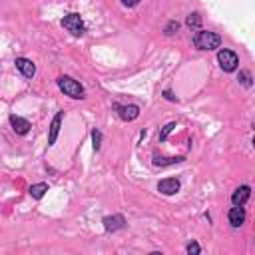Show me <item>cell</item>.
Returning a JSON list of instances; mask_svg holds the SVG:
<instances>
[{"label": "cell", "instance_id": "ba28073f", "mask_svg": "<svg viewBox=\"0 0 255 255\" xmlns=\"http://www.w3.org/2000/svg\"><path fill=\"white\" fill-rule=\"evenodd\" d=\"M158 189L164 193V195H174L180 191V182L176 178H168V180H162L158 183Z\"/></svg>", "mask_w": 255, "mask_h": 255}, {"label": "cell", "instance_id": "44dd1931", "mask_svg": "<svg viewBox=\"0 0 255 255\" xmlns=\"http://www.w3.org/2000/svg\"><path fill=\"white\" fill-rule=\"evenodd\" d=\"M140 2V0H122V4L124 6H128V8H132V6H136Z\"/></svg>", "mask_w": 255, "mask_h": 255}, {"label": "cell", "instance_id": "4fadbf2b", "mask_svg": "<svg viewBox=\"0 0 255 255\" xmlns=\"http://www.w3.org/2000/svg\"><path fill=\"white\" fill-rule=\"evenodd\" d=\"M28 191H30V195H32L34 199H42L44 193L48 191V183H44V182H42V183H34V185H30Z\"/></svg>", "mask_w": 255, "mask_h": 255}, {"label": "cell", "instance_id": "2e32d148", "mask_svg": "<svg viewBox=\"0 0 255 255\" xmlns=\"http://www.w3.org/2000/svg\"><path fill=\"white\" fill-rule=\"evenodd\" d=\"M174 128H176V122H170V124H166V126H164V130L160 132L158 140H160V142H164V140H166V138L172 134V130H174Z\"/></svg>", "mask_w": 255, "mask_h": 255}, {"label": "cell", "instance_id": "8992f818", "mask_svg": "<svg viewBox=\"0 0 255 255\" xmlns=\"http://www.w3.org/2000/svg\"><path fill=\"white\" fill-rule=\"evenodd\" d=\"M229 223H231V227H241L243 223H245V210H243V206H233L231 210H229Z\"/></svg>", "mask_w": 255, "mask_h": 255}, {"label": "cell", "instance_id": "7402d4cb", "mask_svg": "<svg viewBox=\"0 0 255 255\" xmlns=\"http://www.w3.org/2000/svg\"><path fill=\"white\" fill-rule=\"evenodd\" d=\"M164 96H166V100H170V102H178V98H176L170 90H166V92H164Z\"/></svg>", "mask_w": 255, "mask_h": 255}, {"label": "cell", "instance_id": "3957f363", "mask_svg": "<svg viewBox=\"0 0 255 255\" xmlns=\"http://www.w3.org/2000/svg\"><path fill=\"white\" fill-rule=\"evenodd\" d=\"M218 62H219L223 72H233L239 66L237 54L233 52V50H227V48H223V50H219V52H218Z\"/></svg>", "mask_w": 255, "mask_h": 255}, {"label": "cell", "instance_id": "ac0fdd59", "mask_svg": "<svg viewBox=\"0 0 255 255\" xmlns=\"http://www.w3.org/2000/svg\"><path fill=\"white\" fill-rule=\"evenodd\" d=\"M237 80H239V82H241L243 86H247V88L251 86V74H249V72H241Z\"/></svg>", "mask_w": 255, "mask_h": 255}, {"label": "cell", "instance_id": "7a4b0ae2", "mask_svg": "<svg viewBox=\"0 0 255 255\" xmlns=\"http://www.w3.org/2000/svg\"><path fill=\"white\" fill-rule=\"evenodd\" d=\"M58 88H60L66 96H70V98H74V100H82V98H84V88H82V84H80L78 80L70 78V76H60V78H58Z\"/></svg>", "mask_w": 255, "mask_h": 255}, {"label": "cell", "instance_id": "5b68a950", "mask_svg": "<svg viewBox=\"0 0 255 255\" xmlns=\"http://www.w3.org/2000/svg\"><path fill=\"white\" fill-rule=\"evenodd\" d=\"M114 110L118 112V116L124 120V122H132L140 116V108L136 104H128V106H122V104H116Z\"/></svg>", "mask_w": 255, "mask_h": 255}, {"label": "cell", "instance_id": "8fae6325", "mask_svg": "<svg viewBox=\"0 0 255 255\" xmlns=\"http://www.w3.org/2000/svg\"><path fill=\"white\" fill-rule=\"evenodd\" d=\"M16 68L22 72V76H26V78H32L34 74H36V66H34V62L32 60H28V58H16Z\"/></svg>", "mask_w": 255, "mask_h": 255}, {"label": "cell", "instance_id": "9c48e42d", "mask_svg": "<svg viewBox=\"0 0 255 255\" xmlns=\"http://www.w3.org/2000/svg\"><path fill=\"white\" fill-rule=\"evenodd\" d=\"M104 227H106V231L124 229L126 227V219H124V216H108V218H104Z\"/></svg>", "mask_w": 255, "mask_h": 255}, {"label": "cell", "instance_id": "e0dca14e", "mask_svg": "<svg viewBox=\"0 0 255 255\" xmlns=\"http://www.w3.org/2000/svg\"><path fill=\"white\" fill-rule=\"evenodd\" d=\"M92 144H94V149L98 151L100 146H102V134H100V130H94L92 132Z\"/></svg>", "mask_w": 255, "mask_h": 255}, {"label": "cell", "instance_id": "6da1fadb", "mask_svg": "<svg viewBox=\"0 0 255 255\" xmlns=\"http://www.w3.org/2000/svg\"><path fill=\"white\" fill-rule=\"evenodd\" d=\"M219 44H221L219 34L210 32V30H199L193 36V46L197 50H216V48H219Z\"/></svg>", "mask_w": 255, "mask_h": 255}, {"label": "cell", "instance_id": "277c9868", "mask_svg": "<svg viewBox=\"0 0 255 255\" xmlns=\"http://www.w3.org/2000/svg\"><path fill=\"white\" fill-rule=\"evenodd\" d=\"M62 26L72 34V36H82L84 34V20L80 14H66L62 18Z\"/></svg>", "mask_w": 255, "mask_h": 255}, {"label": "cell", "instance_id": "d6986e66", "mask_svg": "<svg viewBox=\"0 0 255 255\" xmlns=\"http://www.w3.org/2000/svg\"><path fill=\"white\" fill-rule=\"evenodd\" d=\"M178 28H180V24H178L176 20H172V22L166 26V34H168V36H172V34H176V32H178Z\"/></svg>", "mask_w": 255, "mask_h": 255}, {"label": "cell", "instance_id": "5bb4252c", "mask_svg": "<svg viewBox=\"0 0 255 255\" xmlns=\"http://www.w3.org/2000/svg\"><path fill=\"white\" fill-rule=\"evenodd\" d=\"M180 162H183V158H160V156H154V166H160V168L174 166V164H180Z\"/></svg>", "mask_w": 255, "mask_h": 255}, {"label": "cell", "instance_id": "ffe728a7", "mask_svg": "<svg viewBox=\"0 0 255 255\" xmlns=\"http://www.w3.org/2000/svg\"><path fill=\"white\" fill-rule=\"evenodd\" d=\"M199 251H201V249H199V245H197L195 241H191V243H187V253H189V255H197Z\"/></svg>", "mask_w": 255, "mask_h": 255}, {"label": "cell", "instance_id": "30bf717a", "mask_svg": "<svg viewBox=\"0 0 255 255\" xmlns=\"http://www.w3.org/2000/svg\"><path fill=\"white\" fill-rule=\"evenodd\" d=\"M249 195H251V187H249V185H241V187H237V189L233 191L231 203H233V206H243V203L249 199Z\"/></svg>", "mask_w": 255, "mask_h": 255}, {"label": "cell", "instance_id": "9a60e30c", "mask_svg": "<svg viewBox=\"0 0 255 255\" xmlns=\"http://www.w3.org/2000/svg\"><path fill=\"white\" fill-rule=\"evenodd\" d=\"M185 22H187V26H189V28H199V26H201V16H199L197 12H191V14L187 16V20H185Z\"/></svg>", "mask_w": 255, "mask_h": 255}, {"label": "cell", "instance_id": "52a82bcc", "mask_svg": "<svg viewBox=\"0 0 255 255\" xmlns=\"http://www.w3.org/2000/svg\"><path fill=\"white\" fill-rule=\"evenodd\" d=\"M62 120H64V112H58L50 124V134H48V146H54L56 144V138H58V132H60V126H62Z\"/></svg>", "mask_w": 255, "mask_h": 255}, {"label": "cell", "instance_id": "7c38bea8", "mask_svg": "<svg viewBox=\"0 0 255 255\" xmlns=\"http://www.w3.org/2000/svg\"><path fill=\"white\" fill-rule=\"evenodd\" d=\"M10 126H12V130H14L18 136L28 134V130H30L28 120H24V118H20V116H16V114H12V116H10Z\"/></svg>", "mask_w": 255, "mask_h": 255}]
</instances>
